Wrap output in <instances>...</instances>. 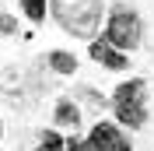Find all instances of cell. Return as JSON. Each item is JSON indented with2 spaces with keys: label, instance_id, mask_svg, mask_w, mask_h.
I'll return each mask as SVG.
<instances>
[{
  "label": "cell",
  "instance_id": "obj_1",
  "mask_svg": "<svg viewBox=\"0 0 154 151\" xmlns=\"http://www.w3.org/2000/svg\"><path fill=\"white\" fill-rule=\"evenodd\" d=\"M53 18L77 39H91L102 21V0H53Z\"/></svg>",
  "mask_w": 154,
  "mask_h": 151
},
{
  "label": "cell",
  "instance_id": "obj_2",
  "mask_svg": "<svg viewBox=\"0 0 154 151\" xmlns=\"http://www.w3.org/2000/svg\"><path fill=\"white\" fill-rule=\"evenodd\" d=\"M112 105H116V116H119V123H126V127H144L147 120V109H144V81H126V85L116 88L112 95Z\"/></svg>",
  "mask_w": 154,
  "mask_h": 151
},
{
  "label": "cell",
  "instance_id": "obj_3",
  "mask_svg": "<svg viewBox=\"0 0 154 151\" xmlns=\"http://www.w3.org/2000/svg\"><path fill=\"white\" fill-rule=\"evenodd\" d=\"M140 35H144L140 18H137L133 11H126V7H116L112 18H109V28H105V42L112 49H119V53H126V49L140 46Z\"/></svg>",
  "mask_w": 154,
  "mask_h": 151
},
{
  "label": "cell",
  "instance_id": "obj_4",
  "mask_svg": "<svg viewBox=\"0 0 154 151\" xmlns=\"http://www.w3.org/2000/svg\"><path fill=\"white\" fill-rule=\"evenodd\" d=\"M88 148L91 151H130V141L112 123H95V130L88 133Z\"/></svg>",
  "mask_w": 154,
  "mask_h": 151
},
{
  "label": "cell",
  "instance_id": "obj_5",
  "mask_svg": "<svg viewBox=\"0 0 154 151\" xmlns=\"http://www.w3.org/2000/svg\"><path fill=\"white\" fill-rule=\"evenodd\" d=\"M91 56H95L102 67H109V70H123V67H126V53L112 49L105 39H95V42H91Z\"/></svg>",
  "mask_w": 154,
  "mask_h": 151
},
{
  "label": "cell",
  "instance_id": "obj_6",
  "mask_svg": "<svg viewBox=\"0 0 154 151\" xmlns=\"http://www.w3.org/2000/svg\"><path fill=\"white\" fill-rule=\"evenodd\" d=\"M56 123H60V127H74V130H77V123H81V113H77V105L70 102V98H63V102L56 105Z\"/></svg>",
  "mask_w": 154,
  "mask_h": 151
},
{
  "label": "cell",
  "instance_id": "obj_7",
  "mask_svg": "<svg viewBox=\"0 0 154 151\" xmlns=\"http://www.w3.org/2000/svg\"><path fill=\"white\" fill-rule=\"evenodd\" d=\"M49 67L60 70V74H74V70H77V56H70V53H63V49H56V53H49Z\"/></svg>",
  "mask_w": 154,
  "mask_h": 151
},
{
  "label": "cell",
  "instance_id": "obj_8",
  "mask_svg": "<svg viewBox=\"0 0 154 151\" xmlns=\"http://www.w3.org/2000/svg\"><path fill=\"white\" fill-rule=\"evenodd\" d=\"M21 7H25V14H28L32 21L46 18V0H21Z\"/></svg>",
  "mask_w": 154,
  "mask_h": 151
},
{
  "label": "cell",
  "instance_id": "obj_9",
  "mask_svg": "<svg viewBox=\"0 0 154 151\" xmlns=\"http://www.w3.org/2000/svg\"><path fill=\"white\" fill-rule=\"evenodd\" d=\"M38 151H67V144L60 141V133H46L38 141Z\"/></svg>",
  "mask_w": 154,
  "mask_h": 151
},
{
  "label": "cell",
  "instance_id": "obj_10",
  "mask_svg": "<svg viewBox=\"0 0 154 151\" xmlns=\"http://www.w3.org/2000/svg\"><path fill=\"white\" fill-rule=\"evenodd\" d=\"M14 32H18V21L11 14H0V35H14Z\"/></svg>",
  "mask_w": 154,
  "mask_h": 151
},
{
  "label": "cell",
  "instance_id": "obj_11",
  "mask_svg": "<svg viewBox=\"0 0 154 151\" xmlns=\"http://www.w3.org/2000/svg\"><path fill=\"white\" fill-rule=\"evenodd\" d=\"M67 151H91V148H88V141H77V137H70V141H67Z\"/></svg>",
  "mask_w": 154,
  "mask_h": 151
},
{
  "label": "cell",
  "instance_id": "obj_12",
  "mask_svg": "<svg viewBox=\"0 0 154 151\" xmlns=\"http://www.w3.org/2000/svg\"><path fill=\"white\" fill-rule=\"evenodd\" d=\"M0 133H4V127H0Z\"/></svg>",
  "mask_w": 154,
  "mask_h": 151
}]
</instances>
